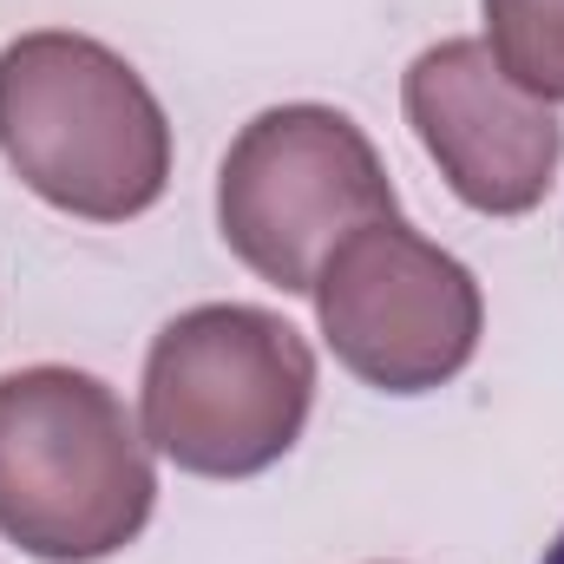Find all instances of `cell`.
I'll return each instance as SVG.
<instances>
[{
	"label": "cell",
	"instance_id": "obj_1",
	"mask_svg": "<svg viewBox=\"0 0 564 564\" xmlns=\"http://www.w3.org/2000/svg\"><path fill=\"white\" fill-rule=\"evenodd\" d=\"M0 158L40 204L126 224L171 184V126L132 59L93 33L40 26L0 46Z\"/></svg>",
	"mask_w": 564,
	"mask_h": 564
},
{
	"label": "cell",
	"instance_id": "obj_2",
	"mask_svg": "<svg viewBox=\"0 0 564 564\" xmlns=\"http://www.w3.org/2000/svg\"><path fill=\"white\" fill-rule=\"evenodd\" d=\"M158 506V473L126 401L79 368L0 375V539L40 564L126 552Z\"/></svg>",
	"mask_w": 564,
	"mask_h": 564
},
{
	"label": "cell",
	"instance_id": "obj_3",
	"mask_svg": "<svg viewBox=\"0 0 564 564\" xmlns=\"http://www.w3.org/2000/svg\"><path fill=\"white\" fill-rule=\"evenodd\" d=\"M144 446L197 479L270 473L315 408L308 341L250 302H204L158 328L144 355Z\"/></svg>",
	"mask_w": 564,
	"mask_h": 564
},
{
	"label": "cell",
	"instance_id": "obj_4",
	"mask_svg": "<svg viewBox=\"0 0 564 564\" xmlns=\"http://www.w3.org/2000/svg\"><path fill=\"white\" fill-rule=\"evenodd\" d=\"M375 217H394V177L368 132L335 106L257 112L217 171L224 243L282 295H308L328 250Z\"/></svg>",
	"mask_w": 564,
	"mask_h": 564
},
{
	"label": "cell",
	"instance_id": "obj_5",
	"mask_svg": "<svg viewBox=\"0 0 564 564\" xmlns=\"http://www.w3.org/2000/svg\"><path fill=\"white\" fill-rule=\"evenodd\" d=\"M308 295L335 361L381 394H426L479 355L486 302L473 270L401 217L348 230Z\"/></svg>",
	"mask_w": 564,
	"mask_h": 564
},
{
	"label": "cell",
	"instance_id": "obj_6",
	"mask_svg": "<svg viewBox=\"0 0 564 564\" xmlns=\"http://www.w3.org/2000/svg\"><path fill=\"white\" fill-rule=\"evenodd\" d=\"M421 151L453 197L479 217H525L545 204L564 164V126L545 99L506 79L486 40H440L401 79Z\"/></svg>",
	"mask_w": 564,
	"mask_h": 564
},
{
	"label": "cell",
	"instance_id": "obj_7",
	"mask_svg": "<svg viewBox=\"0 0 564 564\" xmlns=\"http://www.w3.org/2000/svg\"><path fill=\"white\" fill-rule=\"evenodd\" d=\"M486 46L512 86L564 106V0H486Z\"/></svg>",
	"mask_w": 564,
	"mask_h": 564
},
{
	"label": "cell",
	"instance_id": "obj_8",
	"mask_svg": "<svg viewBox=\"0 0 564 564\" xmlns=\"http://www.w3.org/2000/svg\"><path fill=\"white\" fill-rule=\"evenodd\" d=\"M545 564H564V532L552 539V545H545Z\"/></svg>",
	"mask_w": 564,
	"mask_h": 564
}]
</instances>
